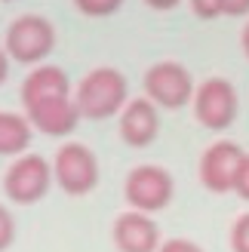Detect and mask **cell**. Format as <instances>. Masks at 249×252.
Returning <instances> with one entry per match:
<instances>
[{
  "instance_id": "obj_16",
  "label": "cell",
  "mask_w": 249,
  "mask_h": 252,
  "mask_svg": "<svg viewBox=\"0 0 249 252\" xmlns=\"http://www.w3.org/2000/svg\"><path fill=\"white\" fill-rule=\"evenodd\" d=\"M188 6L197 19H203V22H213L221 16V0H188Z\"/></svg>"
},
{
  "instance_id": "obj_7",
  "label": "cell",
  "mask_w": 249,
  "mask_h": 252,
  "mask_svg": "<svg viewBox=\"0 0 249 252\" xmlns=\"http://www.w3.org/2000/svg\"><path fill=\"white\" fill-rule=\"evenodd\" d=\"M176 197V182H172L169 169L157 166V163H142V166L129 169L126 182H123V200L129 209L139 212H160L172 203Z\"/></svg>"
},
{
  "instance_id": "obj_12",
  "label": "cell",
  "mask_w": 249,
  "mask_h": 252,
  "mask_svg": "<svg viewBox=\"0 0 249 252\" xmlns=\"http://www.w3.org/2000/svg\"><path fill=\"white\" fill-rule=\"evenodd\" d=\"M34 126L25 114L0 111V157H19L31 148Z\"/></svg>"
},
{
  "instance_id": "obj_9",
  "label": "cell",
  "mask_w": 249,
  "mask_h": 252,
  "mask_svg": "<svg viewBox=\"0 0 249 252\" xmlns=\"http://www.w3.org/2000/svg\"><path fill=\"white\" fill-rule=\"evenodd\" d=\"M240 160H243V148L237 142L221 138V142L209 145L200 154V166H197V172H200V185L209 194H231Z\"/></svg>"
},
{
  "instance_id": "obj_6",
  "label": "cell",
  "mask_w": 249,
  "mask_h": 252,
  "mask_svg": "<svg viewBox=\"0 0 249 252\" xmlns=\"http://www.w3.org/2000/svg\"><path fill=\"white\" fill-rule=\"evenodd\" d=\"M53 179L68 197H86L98 188V157L83 142H65L53 157Z\"/></svg>"
},
{
  "instance_id": "obj_20",
  "label": "cell",
  "mask_w": 249,
  "mask_h": 252,
  "mask_svg": "<svg viewBox=\"0 0 249 252\" xmlns=\"http://www.w3.org/2000/svg\"><path fill=\"white\" fill-rule=\"evenodd\" d=\"M9 68H12V59H9V53H6V46L0 43V86L9 80Z\"/></svg>"
},
{
  "instance_id": "obj_22",
  "label": "cell",
  "mask_w": 249,
  "mask_h": 252,
  "mask_svg": "<svg viewBox=\"0 0 249 252\" xmlns=\"http://www.w3.org/2000/svg\"><path fill=\"white\" fill-rule=\"evenodd\" d=\"M240 46H243V56L249 59V22L243 25V31H240Z\"/></svg>"
},
{
  "instance_id": "obj_14",
  "label": "cell",
  "mask_w": 249,
  "mask_h": 252,
  "mask_svg": "<svg viewBox=\"0 0 249 252\" xmlns=\"http://www.w3.org/2000/svg\"><path fill=\"white\" fill-rule=\"evenodd\" d=\"M231 252H249V212L231 224Z\"/></svg>"
},
{
  "instance_id": "obj_23",
  "label": "cell",
  "mask_w": 249,
  "mask_h": 252,
  "mask_svg": "<svg viewBox=\"0 0 249 252\" xmlns=\"http://www.w3.org/2000/svg\"><path fill=\"white\" fill-rule=\"evenodd\" d=\"M0 3H12V0H0Z\"/></svg>"
},
{
  "instance_id": "obj_19",
  "label": "cell",
  "mask_w": 249,
  "mask_h": 252,
  "mask_svg": "<svg viewBox=\"0 0 249 252\" xmlns=\"http://www.w3.org/2000/svg\"><path fill=\"white\" fill-rule=\"evenodd\" d=\"M221 16H234V19L249 16V0H221Z\"/></svg>"
},
{
  "instance_id": "obj_15",
  "label": "cell",
  "mask_w": 249,
  "mask_h": 252,
  "mask_svg": "<svg viewBox=\"0 0 249 252\" xmlns=\"http://www.w3.org/2000/svg\"><path fill=\"white\" fill-rule=\"evenodd\" d=\"M12 243H16V219L6 203H0V252H6Z\"/></svg>"
},
{
  "instance_id": "obj_21",
  "label": "cell",
  "mask_w": 249,
  "mask_h": 252,
  "mask_svg": "<svg viewBox=\"0 0 249 252\" xmlns=\"http://www.w3.org/2000/svg\"><path fill=\"white\" fill-rule=\"evenodd\" d=\"M182 3V0H145V6H151L157 12H169V9H176Z\"/></svg>"
},
{
  "instance_id": "obj_11",
  "label": "cell",
  "mask_w": 249,
  "mask_h": 252,
  "mask_svg": "<svg viewBox=\"0 0 249 252\" xmlns=\"http://www.w3.org/2000/svg\"><path fill=\"white\" fill-rule=\"evenodd\" d=\"M111 240L117 252H157L160 249V224L151 219V212L126 209L111 224Z\"/></svg>"
},
{
  "instance_id": "obj_5",
  "label": "cell",
  "mask_w": 249,
  "mask_h": 252,
  "mask_svg": "<svg viewBox=\"0 0 249 252\" xmlns=\"http://www.w3.org/2000/svg\"><path fill=\"white\" fill-rule=\"evenodd\" d=\"M191 105H194V117L203 129L225 132L234 126L237 111H240L237 86L228 77H206L203 83H197Z\"/></svg>"
},
{
  "instance_id": "obj_17",
  "label": "cell",
  "mask_w": 249,
  "mask_h": 252,
  "mask_svg": "<svg viewBox=\"0 0 249 252\" xmlns=\"http://www.w3.org/2000/svg\"><path fill=\"white\" fill-rule=\"evenodd\" d=\"M234 194L249 203V154H243L240 166H237V175H234Z\"/></svg>"
},
{
  "instance_id": "obj_1",
  "label": "cell",
  "mask_w": 249,
  "mask_h": 252,
  "mask_svg": "<svg viewBox=\"0 0 249 252\" xmlns=\"http://www.w3.org/2000/svg\"><path fill=\"white\" fill-rule=\"evenodd\" d=\"M19 98H22V114L31 120L37 132L49 138L71 135L83 120L77 102H74L71 77L59 65H46V62L34 65L22 80Z\"/></svg>"
},
{
  "instance_id": "obj_8",
  "label": "cell",
  "mask_w": 249,
  "mask_h": 252,
  "mask_svg": "<svg viewBox=\"0 0 249 252\" xmlns=\"http://www.w3.org/2000/svg\"><path fill=\"white\" fill-rule=\"evenodd\" d=\"M142 90L145 95L151 98V102L157 108H163V111H179L185 105H191V98H194V77H191V71L182 65V62H157V65H151L145 71V77H142Z\"/></svg>"
},
{
  "instance_id": "obj_13",
  "label": "cell",
  "mask_w": 249,
  "mask_h": 252,
  "mask_svg": "<svg viewBox=\"0 0 249 252\" xmlns=\"http://www.w3.org/2000/svg\"><path fill=\"white\" fill-rule=\"evenodd\" d=\"M71 3L86 19H108V16H114L126 0H71Z\"/></svg>"
},
{
  "instance_id": "obj_4",
  "label": "cell",
  "mask_w": 249,
  "mask_h": 252,
  "mask_svg": "<svg viewBox=\"0 0 249 252\" xmlns=\"http://www.w3.org/2000/svg\"><path fill=\"white\" fill-rule=\"evenodd\" d=\"M53 163L40 154H19L12 157L9 169L3 172V194L16 206H34L53 188Z\"/></svg>"
},
{
  "instance_id": "obj_3",
  "label": "cell",
  "mask_w": 249,
  "mask_h": 252,
  "mask_svg": "<svg viewBox=\"0 0 249 252\" xmlns=\"http://www.w3.org/2000/svg\"><path fill=\"white\" fill-rule=\"evenodd\" d=\"M56 43H59L56 25L46 16H40V12H22L19 19L9 22V28L3 34V46H6L9 59L16 65H28V68L46 62L53 56Z\"/></svg>"
},
{
  "instance_id": "obj_18",
  "label": "cell",
  "mask_w": 249,
  "mask_h": 252,
  "mask_svg": "<svg viewBox=\"0 0 249 252\" xmlns=\"http://www.w3.org/2000/svg\"><path fill=\"white\" fill-rule=\"evenodd\" d=\"M157 252H206L200 243H194V240H182V237H176V240H166V243H160Z\"/></svg>"
},
{
  "instance_id": "obj_10",
  "label": "cell",
  "mask_w": 249,
  "mask_h": 252,
  "mask_svg": "<svg viewBox=\"0 0 249 252\" xmlns=\"http://www.w3.org/2000/svg\"><path fill=\"white\" fill-rule=\"evenodd\" d=\"M117 129H120L123 145H129V148L154 145L160 135V108L148 95L129 98L123 105V111L117 114Z\"/></svg>"
},
{
  "instance_id": "obj_2",
  "label": "cell",
  "mask_w": 249,
  "mask_h": 252,
  "mask_svg": "<svg viewBox=\"0 0 249 252\" xmlns=\"http://www.w3.org/2000/svg\"><path fill=\"white\" fill-rule=\"evenodd\" d=\"M74 102L83 120H111L129 102V80L123 77V71L111 65L93 68L74 86Z\"/></svg>"
}]
</instances>
